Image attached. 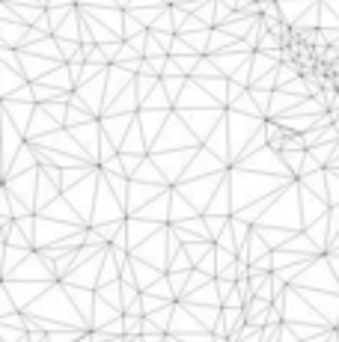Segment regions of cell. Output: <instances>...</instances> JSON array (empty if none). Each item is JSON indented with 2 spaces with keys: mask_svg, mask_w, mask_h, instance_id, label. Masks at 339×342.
Segmentation results:
<instances>
[]
</instances>
